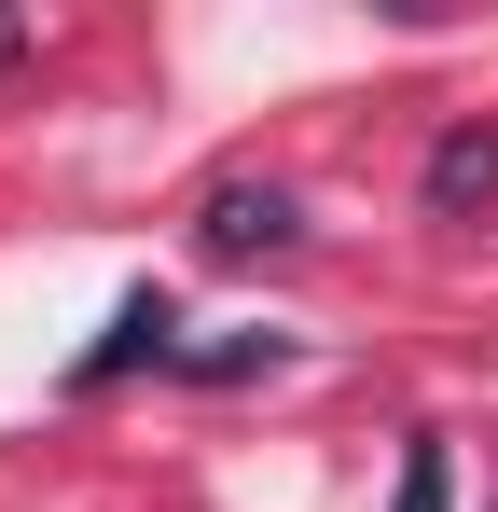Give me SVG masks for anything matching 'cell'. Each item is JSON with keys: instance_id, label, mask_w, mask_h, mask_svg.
Listing matches in <instances>:
<instances>
[{"instance_id": "7a4b0ae2", "label": "cell", "mask_w": 498, "mask_h": 512, "mask_svg": "<svg viewBox=\"0 0 498 512\" xmlns=\"http://www.w3.org/2000/svg\"><path fill=\"white\" fill-rule=\"evenodd\" d=\"M429 208H443V222H471V208H498V125H457V139L429 153Z\"/></svg>"}, {"instance_id": "277c9868", "label": "cell", "mask_w": 498, "mask_h": 512, "mask_svg": "<svg viewBox=\"0 0 498 512\" xmlns=\"http://www.w3.org/2000/svg\"><path fill=\"white\" fill-rule=\"evenodd\" d=\"M402 512H443V443H415V457H402Z\"/></svg>"}, {"instance_id": "6da1fadb", "label": "cell", "mask_w": 498, "mask_h": 512, "mask_svg": "<svg viewBox=\"0 0 498 512\" xmlns=\"http://www.w3.org/2000/svg\"><path fill=\"white\" fill-rule=\"evenodd\" d=\"M194 236H208L222 263H236V250H291V194H277V180H222Z\"/></svg>"}, {"instance_id": "3957f363", "label": "cell", "mask_w": 498, "mask_h": 512, "mask_svg": "<svg viewBox=\"0 0 498 512\" xmlns=\"http://www.w3.org/2000/svg\"><path fill=\"white\" fill-rule=\"evenodd\" d=\"M166 333H180V319H166V291H125V305H111V333L83 346V388H111L125 360H166Z\"/></svg>"}]
</instances>
